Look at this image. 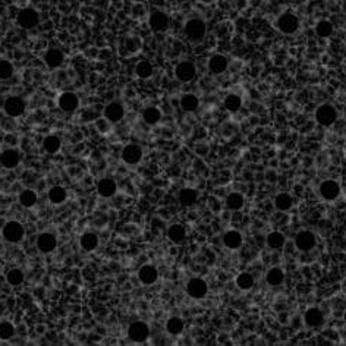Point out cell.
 <instances>
[{
  "instance_id": "cell-1",
  "label": "cell",
  "mask_w": 346,
  "mask_h": 346,
  "mask_svg": "<svg viewBox=\"0 0 346 346\" xmlns=\"http://www.w3.org/2000/svg\"><path fill=\"white\" fill-rule=\"evenodd\" d=\"M2 235H3L4 240H8L10 244H16V242L22 240V238L25 236V229H24V226H22L20 222L12 220V222H8L3 226Z\"/></svg>"
},
{
  "instance_id": "cell-2",
  "label": "cell",
  "mask_w": 346,
  "mask_h": 346,
  "mask_svg": "<svg viewBox=\"0 0 346 346\" xmlns=\"http://www.w3.org/2000/svg\"><path fill=\"white\" fill-rule=\"evenodd\" d=\"M16 22L24 30H32V28H36L38 25L40 15H38V12L36 9L25 8V9L20 10V14L16 16Z\"/></svg>"
},
{
  "instance_id": "cell-3",
  "label": "cell",
  "mask_w": 346,
  "mask_h": 346,
  "mask_svg": "<svg viewBox=\"0 0 346 346\" xmlns=\"http://www.w3.org/2000/svg\"><path fill=\"white\" fill-rule=\"evenodd\" d=\"M206 32H207L206 22L198 20V18L190 20V21L185 24V34L192 42H200L206 36Z\"/></svg>"
},
{
  "instance_id": "cell-4",
  "label": "cell",
  "mask_w": 346,
  "mask_h": 346,
  "mask_svg": "<svg viewBox=\"0 0 346 346\" xmlns=\"http://www.w3.org/2000/svg\"><path fill=\"white\" fill-rule=\"evenodd\" d=\"M338 119L336 108L330 104H322L316 112V120L323 126H332Z\"/></svg>"
},
{
  "instance_id": "cell-5",
  "label": "cell",
  "mask_w": 346,
  "mask_h": 346,
  "mask_svg": "<svg viewBox=\"0 0 346 346\" xmlns=\"http://www.w3.org/2000/svg\"><path fill=\"white\" fill-rule=\"evenodd\" d=\"M186 292L192 300H202L208 292V284L206 283V280H202L200 278H194L188 282Z\"/></svg>"
},
{
  "instance_id": "cell-6",
  "label": "cell",
  "mask_w": 346,
  "mask_h": 346,
  "mask_svg": "<svg viewBox=\"0 0 346 346\" xmlns=\"http://www.w3.org/2000/svg\"><path fill=\"white\" fill-rule=\"evenodd\" d=\"M278 30L283 34H294L300 28V20L292 14H284L278 20Z\"/></svg>"
},
{
  "instance_id": "cell-7",
  "label": "cell",
  "mask_w": 346,
  "mask_h": 346,
  "mask_svg": "<svg viewBox=\"0 0 346 346\" xmlns=\"http://www.w3.org/2000/svg\"><path fill=\"white\" fill-rule=\"evenodd\" d=\"M3 108H4V113L10 118H18L21 116L22 113L25 112V102L22 100L21 97H9L6 98L4 104H3Z\"/></svg>"
},
{
  "instance_id": "cell-8",
  "label": "cell",
  "mask_w": 346,
  "mask_h": 346,
  "mask_svg": "<svg viewBox=\"0 0 346 346\" xmlns=\"http://www.w3.org/2000/svg\"><path fill=\"white\" fill-rule=\"evenodd\" d=\"M148 334H150V328L142 322H135L128 328V336L132 342H144L147 340Z\"/></svg>"
},
{
  "instance_id": "cell-9",
  "label": "cell",
  "mask_w": 346,
  "mask_h": 346,
  "mask_svg": "<svg viewBox=\"0 0 346 346\" xmlns=\"http://www.w3.org/2000/svg\"><path fill=\"white\" fill-rule=\"evenodd\" d=\"M59 108H62L66 113H70V112H75L76 108H80V98L75 92H70V91H66L64 94H60L59 97Z\"/></svg>"
},
{
  "instance_id": "cell-10",
  "label": "cell",
  "mask_w": 346,
  "mask_h": 346,
  "mask_svg": "<svg viewBox=\"0 0 346 346\" xmlns=\"http://www.w3.org/2000/svg\"><path fill=\"white\" fill-rule=\"evenodd\" d=\"M142 158V148L136 144H128L122 150V160L126 164H136Z\"/></svg>"
},
{
  "instance_id": "cell-11",
  "label": "cell",
  "mask_w": 346,
  "mask_h": 346,
  "mask_svg": "<svg viewBox=\"0 0 346 346\" xmlns=\"http://www.w3.org/2000/svg\"><path fill=\"white\" fill-rule=\"evenodd\" d=\"M195 66L191 62H180L174 69V75L180 82H190L195 78Z\"/></svg>"
},
{
  "instance_id": "cell-12",
  "label": "cell",
  "mask_w": 346,
  "mask_h": 346,
  "mask_svg": "<svg viewBox=\"0 0 346 346\" xmlns=\"http://www.w3.org/2000/svg\"><path fill=\"white\" fill-rule=\"evenodd\" d=\"M169 24H170L169 16L162 10H156L150 15V26H152V31H156V32L166 31L169 28Z\"/></svg>"
},
{
  "instance_id": "cell-13",
  "label": "cell",
  "mask_w": 346,
  "mask_h": 346,
  "mask_svg": "<svg viewBox=\"0 0 346 346\" xmlns=\"http://www.w3.org/2000/svg\"><path fill=\"white\" fill-rule=\"evenodd\" d=\"M317 244V239L314 236V234L308 232V230H302L295 236V245L300 251H311Z\"/></svg>"
},
{
  "instance_id": "cell-14",
  "label": "cell",
  "mask_w": 346,
  "mask_h": 346,
  "mask_svg": "<svg viewBox=\"0 0 346 346\" xmlns=\"http://www.w3.org/2000/svg\"><path fill=\"white\" fill-rule=\"evenodd\" d=\"M21 162V154L15 148H8L0 154V163L6 169H15Z\"/></svg>"
},
{
  "instance_id": "cell-15",
  "label": "cell",
  "mask_w": 346,
  "mask_h": 346,
  "mask_svg": "<svg viewBox=\"0 0 346 346\" xmlns=\"http://www.w3.org/2000/svg\"><path fill=\"white\" fill-rule=\"evenodd\" d=\"M124 114H125V108L118 102L108 103L106 108H104V118L108 119V122H112V124H116V122L122 120Z\"/></svg>"
},
{
  "instance_id": "cell-16",
  "label": "cell",
  "mask_w": 346,
  "mask_h": 346,
  "mask_svg": "<svg viewBox=\"0 0 346 346\" xmlns=\"http://www.w3.org/2000/svg\"><path fill=\"white\" fill-rule=\"evenodd\" d=\"M56 245H58V240L54 238V235H52L48 232L40 234L38 238H37V248L43 254H48L53 250H56Z\"/></svg>"
},
{
  "instance_id": "cell-17",
  "label": "cell",
  "mask_w": 346,
  "mask_h": 346,
  "mask_svg": "<svg viewBox=\"0 0 346 346\" xmlns=\"http://www.w3.org/2000/svg\"><path fill=\"white\" fill-rule=\"evenodd\" d=\"M320 194L327 201H333L340 194V186L334 180H324L320 185Z\"/></svg>"
},
{
  "instance_id": "cell-18",
  "label": "cell",
  "mask_w": 346,
  "mask_h": 346,
  "mask_svg": "<svg viewBox=\"0 0 346 346\" xmlns=\"http://www.w3.org/2000/svg\"><path fill=\"white\" fill-rule=\"evenodd\" d=\"M64 60H65V56H64V53H62L59 48H48V50L46 52L44 62H46V65L48 66L50 69H58V68H60L62 64H64Z\"/></svg>"
},
{
  "instance_id": "cell-19",
  "label": "cell",
  "mask_w": 346,
  "mask_h": 346,
  "mask_svg": "<svg viewBox=\"0 0 346 346\" xmlns=\"http://www.w3.org/2000/svg\"><path fill=\"white\" fill-rule=\"evenodd\" d=\"M304 320H305V324L308 327H312V328H317V327L324 324V316L318 308H310L305 312Z\"/></svg>"
},
{
  "instance_id": "cell-20",
  "label": "cell",
  "mask_w": 346,
  "mask_h": 346,
  "mask_svg": "<svg viewBox=\"0 0 346 346\" xmlns=\"http://www.w3.org/2000/svg\"><path fill=\"white\" fill-rule=\"evenodd\" d=\"M138 278L144 284H152L154 282L158 279V270L152 264H146V266H142L140 268Z\"/></svg>"
},
{
  "instance_id": "cell-21",
  "label": "cell",
  "mask_w": 346,
  "mask_h": 346,
  "mask_svg": "<svg viewBox=\"0 0 346 346\" xmlns=\"http://www.w3.org/2000/svg\"><path fill=\"white\" fill-rule=\"evenodd\" d=\"M140 47H141V43L135 37H125V38H122V42L119 44V50H120L122 56L134 54L136 50H140Z\"/></svg>"
},
{
  "instance_id": "cell-22",
  "label": "cell",
  "mask_w": 346,
  "mask_h": 346,
  "mask_svg": "<svg viewBox=\"0 0 346 346\" xmlns=\"http://www.w3.org/2000/svg\"><path fill=\"white\" fill-rule=\"evenodd\" d=\"M116 190H118V185H116V182H114L113 179H110V178L102 179V180L98 182V185H97L98 194L102 195V196H104V198L113 196V195L116 194Z\"/></svg>"
},
{
  "instance_id": "cell-23",
  "label": "cell",
  "mask_w": 346,
  "mask_h": 346,
  "mask_svg": "<svg viewBox=\"0 0 346 346\" xmlns=\"http://www.w3.org/2000/svg\"><path fill=\"white\" fill-rule=\"evenodd\" d=\"M228 65H229V62H228V59H226L223 54H214V56H212L210 60H208V69H210L213 74H216V75L223 74V72L228 69Z\"/></svg>"
},
{
  "instance_id": "cell-24",
  "label": "cell",
  "mask_w": 346,
  "mask_h": 346,
  "mask_svg": "<svg viewBox=\"0 0 346 346\" xmlns=\"http://www.w3.org/2000/svg\"><path fill=\"white\" fill-rule=\"evenodd\" d=\"M168 238L173 244H182L186 238V230L182 224H173L168 230Z\"/></svg>"
},
{
  "instance_id": "cell-25",
  "label": "cell",
  "mask_w": 346,
  "mask_h": 346,
  "mask_svg": "<svg viewBox=\"0 0 346 346\" xmlns=\"http://www.w3.org/2000/svg\"><path fill=\"white\" fill-rule=\"evenodd\" d=\"M80 245H81L82 250L91 252L98 246V236L96 234H92V232H86L80 238Z\"/></svg>"
},
{
  "instance_id": "cell-26",
  "label": "cell",
  "mask_w": 346,
  "mask_h": 346,
  "mask_svg": "<svg viewBox=\"0 0 346 346\" xmlns=\"http://www.w3.org/2000/svg\"><path fill=\"white\" fill-rule=\"evenodd\" d=\"M198 200V192L192 190V188H184L180 192H179V202L184 206V207H191L194 206Z\"/></svg>"
},
{
  "instance_id": "cell-27",
  "label": "cell",
  "mask_w": 346,
  "mask_h": 346,
  "mask_svg": "<svg viewBox=\"0 0 346 346\" xmlns=\"http://www.w3.org/2000/svg\"><path fill=\"white\" fill-rule=\"evenodd\" d=\"M66 196H68V192H66L65 188L60 186V185H56V186L50 188V191H48V200H50V202L56 204V206L65 202Z\"/></svg>"
},
{
  "instance_id": "cell-28",
  "label": "cell",
  "mask_w": 346,
  "mask_h": 346,
  "mask_svg": "<svg viewBox=\"0 0 346 346\" xmlns=\"http://www.w3.org/2000/svg\"><path fill=\"white\" fill-rule=\"evenodd\" d=\"M223 242L228 248L230 250H236L242 245V235L239 234L238 230H229L224 234L223 236Z\"/></svg>"
},
{
  "instance_id": "cell-29",
  "label": "cell",
  "mask_w": 346,
  "mask_h": 346,
  "mask_svg": "<svg viewBox=\"0 0 346 346\" xmlns=\"http://www.w3.org/2000/svg\"><path fill=\"white\" fill-rule=\"evenodd\" d=\"M266 280H267V283L270 286H279L284 280V273H283V270L279 268V267H273V268H270L267 272Z\"/></svg>"
},
{
  "instance_id": "cell-30",
  "label": "cell",
  "mask_w": 346,
  "mask_h": 346,
  "mask_svg": "<svg viewBox=\"0 0 346 346\" xmlns=\"http://www.w3.org/2000/svg\"><path fill=\"white\" fill-rule=\"evenodd\" d=\"M200 106V100L195 94H184L180 97V108L185 112H195Z\"/></svg>"
},
{
  "instance_id": "cell-31",
  "label": "cell",
  "mask_w": 346,
  "mask_h": 346,
  "mask_svg": "<svg viewBox=\"0 0 346 346\" xmlns=\"http://www.w3.org/2000/svg\"><path fill=\"white\" fill-rule=\"evenodd\" d=\"M60 147H62V142H60V138H59V136H56V135H48V136L44 138L43 148L47 152L54 154V152H58L60 150Z\"/></svg>"
},
{
  "instance_id": "cell-32",
  "label": "cell",
  "mask_w": 346,
  "mask_h": 346,
  "mask_svg": "<svg viewBox=\"0 0 346 346\" xmlns=\"http://www.w3.org/2000/svg\"><path fill=\"white\" fill-rule=\"evenodd\" d=\"M37 200H38V196L36 194V191H32V190H25L20 194V202L25 208L34 207L37 204Z\"/></svg>"
},
{
  "instance_id": "cell-33",
  "label": "cell",
  "mask_w": 346,
  "mask_h": 346,
  "mask_svg": "<svg viewBox=\"0 0 346 346\" xmlns=\"http://www.w3.org/2000/svg\"><path fill=\"white\" fill-rule=\"evenodd\" d=\"M184 327H185V324H184L182 318H179V317H170V318L168 320V323H166V330H168V333L172 334V336L180 334V333L184 332Z\"/></svg>"
},
{
  "instance_id": "cell-34",
  "label": "cell",
  "mask_w": 346,
  "mask_h": 346,
  "mask_svg": "<svg viewBox=\"0 0 346 346\" xmlns=\"http://www.w3.org/2000/svg\"><path fill=\"white\" fill-rule=\"evenodd\" d=\"M142 119L148 125H156L162 119V112L157 108H147L142 112Z\"/></svg>"
},
{
  "instance_id": "cell-35",
  "label": "cell",
  "mask_w": 346,
  "mask_h": 346,
  "mask_svg": "<svg viewBox=\"0 0 346 346\" xmlns=\"http://www.w3.org/2000/svg\"><path fill=\"white\" fill-rule=\"evenodd\" d=\"M152 72H154V68H152V65L148 62V60H142V62H140L138 65H136V68H135V74H136V76L138 78H141V80H147V78H150L152 75Z\"/></svg>"
},
{
  "instance_id": "cell-36",
  "label": "cell",
  "mask_w": 346,
  "mask_h": 346,
  "mask_svg": "<svg viewBox=\"0 0 346 346\" xmlns=\"http://www.w3.org/2000/svg\"><path fill=\"white\" fill-rule=\"evenodd\" d=\"M284 242H286V239H284L283 234H280V232H272L267 236V245L272 250H280V248H283Z\"/></svg>"
},
{
  "instance_id": "cell-37",
  "label": "cell",
  "mask_w": 346,
  "mask_h": 346,
  "mask_svg": "<svg viewBox=\"0 0 346 346\" xmlns=\"http://www.w3.org/2000/svg\"><path fill=\"white\" fill-rule=\"evenodd\" d=\"M242 106V100L240 97L236 96V94H229L226 98H224V108L230 113H236L239 108Z\"/></svg>"
},
{
  "instance_id": "cell-38",
  "label": "cell",
  "mask_w": 346,
  "mask_h": 346,
  "mask_svg": "<svg viewBox=\"0 0 346 346\" xmlns=\"http://www.w3.org/2000/svg\"><path fill=\"white\" fill-rule=\"evenodd\" d=\"M316 32H317V36H320L323 38L330 37L333 34V24L330 21H326V20L318 21L316 25Z\"/></svg>"
},
{
  "instance_id": "cell-39",
  "label": "cell",
  "mask_w": 346,
  "mask_h": 346,
  "mask_svg": "<svg viewBox=\"0 0 346 346\" xmlns=\"http://www.w3.org/2000/svg\"><path fill=\"white\" fill-rule=\"evenodd\" d=\"M292 196L289 194H279L276 195V198H274V206H276V208L278 210H280V212H286V210H289L290 207H292Z\"/></svg>"
},
{
  "instance_id": "cell-40",
  "label": "cell",
  "mask_w": 346,
  "mask_h": 346,
  "mask_svg": "<svg viewBox=\"0 0 346 346\" xmlns=\"http://www.w3.org/2000/svg\"><path fill=\"white\" fill-rule=\"evenodd\" d=\"M236 286L240 290H250L254 286V278L250 273H239L236 278Z\"/></svg>"
},
{
  "instance_id": "cell-41",
  "label": "cell",
  "mask_w": 346,
  "mask_h": 346,
  "mask_svg": "<svg viewBox=\"0 0 346 346\" xmlns=\"http://www.w3.org/2000/svg\"><path fill=\"white\" fill-rule=\"evenodd\" d=\"M226 206L230 210H240L244 207V196L238 192H232L226 198Z\"/></svg>"
},
{
  "instance_id": "cell-42",
  "label": "cell",
  "mask_w": 346,
  "mask_h": 346,
  "mask_svg": "<svg viewBox=\"0 0 346 346\" xmlns=\"http://www.w3.org/2000/svg\"><path fill=\"white\" fill-rule=\"evenodd\" d=\"M6 279L9 282V284L20 286L22 282H24V279H25V276H24V272H22L21 268H12V270L8 272Z\"/></svg>"
},
{
  "instance_id": "cell-43",
  "label": "cell",
  "mask_w": 346,
  "mask_h": 346,
  "mask_svg": "<svg viewBox=\"0 0 346 346\" xmlns=\"http://www.w3.org/2000/svg\"><path fill=\"white\" fill-rule=\"evenodd\" d=\"M15 336V327L9 322H2L0 323V339L2 340H9Z\"/></svg>"
},
{
  "instance_id": "cell-44",
  "label": "cell",
  "mask_w": 346,
  "mask_h": 346,
  "mask_svg": "<svg viewBox=\"0 0 346 346\" xmlns=\"http://www.w3.org/2000/svg\"><path fill=\"white\" fill-rule=\"evenodd\" d=\"M14 75V65L9 60L0 59V80H9Z\"/></svg>"
},
{
  "instance_id": "cell-45",
  "label": "cell",
  "mask_w": 346,
  "mask_h": 346,
  "mask_svg": "<svg viewBox=\"0 0 346 346\" xmlns=\"http://www.w3.org/2000/svg\"><path fill=\"white\" fill-rule=\"evenodd\" d=\"M108 119H98V120H97V128H98V130L106 132V130H108Z\"/></svg>"
},
{
  "instance_id": "cell-46",
  "label": "cell",
  "mask_w": 346,
  "mask_h": 346,
  "mask_svg": "<svg viewBox=\"0 0 346 346\" xmlns=\"http://www.w3.org/2000/svg\"><path fill=\"white\" fill-rule=\"evenodd\" d=\"M344 320H345V323H346V311H345V316H344Z\"/></svg>"
}]
</instances>
